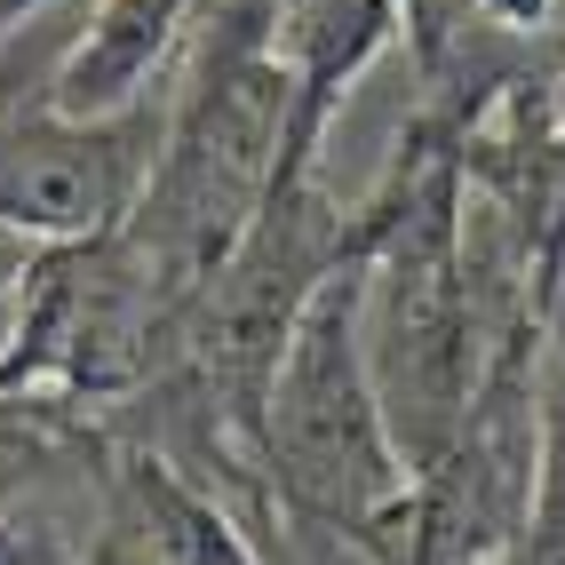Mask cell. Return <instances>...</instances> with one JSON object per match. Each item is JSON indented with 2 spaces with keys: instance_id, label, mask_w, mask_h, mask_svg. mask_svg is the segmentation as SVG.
<instances>
[{
  "instance_id": "6da1fadb",
  "label": "cell",
  "mask_w": 565,
  "mask_h": 565,
  "mask_svg": "<svg viewBox=\"0 0 565 565\" xmlns=\"http://www.w3.org/2000/svg\"><path fill=\"white\" fill-rule=\"evenodd\" d=\"M271 446L287 486L311 510H366L374 494H391V462H383V430L351 359V287H327L311 319L287 343V374L271 391Z\"/></svg>"
},
{
  "instance_id": "7a4b0ae2",
  "label": "cell",
  "mask_w": 565,
  "mask_h": 565,
  "mask_svg": "<svg viewBox=\"0 0 565 565\" xmlns=\"http://www.w3.org/2000/svg\"><path fill=\"white\" fill-rule=\"evenodd\" d=\"M143 160H152V120L143 111H104V120H24L0 128V223L17 232H104L128 207Z\"/></svg>"
},
{
  "instance_id": "3957f363",
  "label": "cell",
  "mask_w": 565,
  "mask_h": 565,
  "mask_svg": "<svg viewBox=\"0 0 565 565\" xmlns=\"http://www.w3.org/2000/svg\"><path fill=\"white\" fill-rule=\"evenodd\" d=\"M183 9H192V0H104L96 32L81 41V56H72L64 81H56V104L81 111V120H104L111 104H128L136 81L152 72V56L168 49Z\"/></svg>"
}]
</instances>
